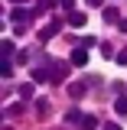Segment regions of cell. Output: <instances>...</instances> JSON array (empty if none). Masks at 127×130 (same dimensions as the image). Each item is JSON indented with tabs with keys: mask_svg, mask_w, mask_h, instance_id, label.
<instances>
[{
	"mask_svg": "<svg viewBox=\"0 0 127 130\" xmlns=\"http://www.w3.org/2000/svg\"><path fill=\"white\" fill-rule=\"evenodd\" d=\"M65 78H68V65H65V62H52L49 81H52V85H59V81H65Z\"/></svg>",
	"mask_w": 127,
	"mask_h": 130,
	"instance_id": "obj_1",
	"label": "cell"
},
{
	"mask_svg": "<svg viewBox=\"0 0 127 130\" xmlns=\"http://www.w3.org/2000/svg\"><path fill=\"white\" fill-rule=\"evenodd\" d=\"M68 62L75 65V68H85V65H88V49H85V46H78L75 52H72V59H68Z\"/></svg>",
	"mask_w": 127,
	"mask_h": 130,
	"instance_id": "obj_2",
	"label": "cell"
},
{
	"mask_svg": "<svg viewBox=\"0 0 127 130\" xmlns=\"http://www.w3.org/2000/svg\"><path fill=\"white\" fill-rule=\"evenodd\" d=\"M85 23H88V16H85V13H78V10H72V13H68V26H75V29H78V26H85Z\"/></svg>",
	"mask_w": 127,
	"mask_h": 130,
	"instance_id": "obj_3",
	"label": "cell"
},
{
	"mask_svg": "<svg viewBox=\"0 0 127 130\" xmlns=\"http://www.w3.org/2000/svg\"><path fill=\"white\" fill-rule=\"evenodd\" d=\"M59 29H62V23H59V20H52V23H49L46 29L39 32V39H52V36H55V32H59Z\"/></svg>",
	"mask_w": 127,
	"mask_h": 130,
	"instance_id": "obj_4",
	"label": "cell"
},
{
	"mask_svg": "<svg viewBox=\"0 0 127 130\" xmlns=\"http://www.w3.org/2000/svg\"><path fill=\"white\" fill-rule=\"evenodd\" d=\"M68 94H72L75 101H78V98L85 94V85H81V81H72V85H68Z\"/></svg>",
	"mask_w": 127,
	"mask_h": 130,
	"instance_id": "obj_5",
	"label": "cell"
},
{
	"mask_svg": "<svg viewBox=\"0 0 127 130\" xmlns=\"http://www.w3.org/2000/svg\"><path fill=\"white\" fill-rule=\"evenodd\" d=\"M16 94L23 98V101H30V98L36 94V88H33V85H20V91H16Z\"/></svg>",
	"mask_w": 127,
	"mask_h": 130,
	"instance_id": "obj_6",
	"label": "cell"
},
{
	"mask_svg": "<svg viewBox=\"0 0 127 130\" xmlns=\"http://www.w3.org/2000/svg\"><path fill=\"white\" fill-rule=\"evenodd\" d=\"M10 20H13V23H23V20H30V10H20V7H16L13 13H10Z\"/></svg>",
	"mask_w": 127,
	"mask_h": 130,
	"instance_id": "obj_7",
	"label": "cell"
},
{
	"mask_svg": "<svg viewBox=\"0 0 127 130\" xmlns=\"http://www.w3.org/2000/svg\"><path fill=\"white\" fill-rule=\"evenodd\" d=\"M0 75H3V78H10V75H13V62H10V59H3V62H0Z\"/></svg>",
	"mask_w": 127,
	"mask_h": 130,
	"instance_id": "obj_8",
	"label": "cell"
},
{
	"mask_svg": "<svg viewBox=\"0 0 127 130\" xmlns=\"http://www.w3.org/2000/svg\"><path fill=\"white\" fill-rule=\"evenodd\" d=\"M114 111L121 114V117H127V98H117L114 101Z\"/></svg>",
	"mask_w": 127,
	"mask_h": 130,
	"instance_id": "obj_9",
	"label": "cell"
},
{
	"mask_svg": "<svg viewBox=\"0 0 127 130\" xmlns=\"http://www.w3.org/2000/svg\"><path fill=\"white\" fill-rule=\"evenodd\" d=\"M104 23H117V10L114 7H104Z\"/></svg>",
	"mask_w": 127,
	"mask_h": 130,
	"instance_id": "obj_10",
	"label": "cell"
},
{
	"mask_svg": "<svg viewBox=\"0 0 127 130\" xmlns=\"http://www.w3.org/2000/svg\"><path fill=\"white\" fill-rule=\"evenodd\" d=\"M81 127H85V130H95V127H98V120H95V117H88V114H85V120H81Z\"/></svg>",
	"mask_w": 127,
	"mask_h": 130,
	"instance_id": "obj_11",
	"label": "cell"
},
{
	"mask_svg": "<svg viewBox=\"0 0 127 130\" xmlns=\"http://www.w3.org/2000/svg\"><path fill=\"white\" fill-rule=\"evenodd\" d=\"M117 62H121V65H127V49H124V52H117Z\"/></svg>",
	"mask_w": 127,
	"mask_h": 130,
	"instance_id": "obj_12",
	"label": "cell"
},
{
	"mask_svg": "<svg viewBox=\"0 0 127 130\" xmlns=\"http://www.w3.org/2000/svg\"><path fill=\"white\" fill-rule=\"evenodd\" d=\"M59 3H62L65 10H72V7H75V0H59Z\"/></svg>",
	"mask_w": 127,
	"mask_h": 130,
	"instance_id": "obj_13",
	"label": "cell"
},
{
	"mask_svg": "<svg viewBox=\"0 0 127 130\" xmlns=\"http://www.w3.org/2000/svg\"><path fill=\"white\" fill-rule=\"evenodd\" d=\"M117 29H121V32H127V20H117Z\"/></svg>",
	"mask_w": 127,
	"mask_h": 130,
	"instance_id": "obj_14",
	"label": "cell"
},
{
	"mask_svg": "<svg viewBox=\"0 0 127 130\" xmlns=\"http://www.w3.org/2000/svg\"><path fill=\"white\" fill-rule=\"evenodd\" d=\"M101 130H121V127H117V124H104Z\"/></svg>",
	"mask_w": 127,
	"mask_h": 130,
	"instance_id": "obj_15",
	"label": "cell"
},
{
	"mask_svg": "<svg viewBox=\"0 0 127 130\" xmlns=\"http://www.w3.org/2000/svg\"><path fill=\"white\" fill-rule=\"evenodd\" d=\"M88 3H91V7H98V3H101V0H88Z\"/></svg>",
	"mask_w": 127,
	"mask_h": 130,
	"instance_id": "obj_16",
	"label": "cell"
},
{
	"mask_svg": "<svg viewBox=\"0 0 127 130\" xmlns=\"http://www.w3.org/2000/svg\"><path fill=\"white\" fill-rule=\"evenodd\" d=\"M10 3H23V0H10Z\"/></svg>",
	"mask_w": 127,
	"mask_h": 130,
	"instance_id": "obj_17",
	"label": "cell"
}]
</instances>
